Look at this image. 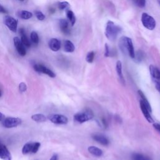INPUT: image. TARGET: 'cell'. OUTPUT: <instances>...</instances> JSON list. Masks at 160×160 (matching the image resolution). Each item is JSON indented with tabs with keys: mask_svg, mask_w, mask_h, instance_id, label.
Returning a JSON list of instances; mask_svg holds the SVG:
<instances>
[{
	"mask_svg": "<svg viewBox=\"0 0 160 160\" xmlns=\"http://www.w3.org/2000/svg\"><path fill=\"white\" fill-rule=\"evenodd\" d=\"M119 46L122 52L124 53H128V55L131 58H135V53L133 44L131 38L123 36L119 41Z\"/></svg>",
	"mask_w": 160,
	"mask_h": 160,
	"instance_id": "6da1fadb",
	"label": "cell"
},
{
	"mask_svg": "<svg viewBox=\"0 0 160 160\" xmlns=\"http://www.w3.org/2000/svg\"><path fill=\"white\" fill-rule=\"evenodd\" d=\"M122 29L118 25L112 21H108L106 26L105 35L110 41H115L118 35L121 33Z\"/></svg>",
	"mask_w": 160,
	"mask_h": 160,
	"instance_id": "7a4b0ae2",
	"label": "cell"
},
{
	"mask_svg": "<svg viewBox=\"0 0 160 160\" xmlns=\"http://www.w3.org/2000/svg\"><path fill=\"white\" fill-rule=\"evenodd\" d=\"M141 22L143 25L149 30H153L156 27L155 20L146 13H143L142 14Z\"/></svg>",
	"mask_w": 160,
	"mask_h": 160,
	"instance_id": "3957f363",
	"label": "cell"
},
{
	"mask_svg": "<svg viewBox=\"0 0 160 160\" xmlns=\"http://www.w3.org/2000/svg\"><path fill=\"white\" fill-rule=\"evenodd\" d=\"M21 122V120L19 118L8 117L2 121V125L6 128H13L20 125Z\"/></svg>",
	"mask_w": 160,
	"mask_h": 160,
	"instance_id": "277c9868",
	"label": "cell"
},
{
	"mask_svg": "<svg viewBox=\"0 0 160 160\" xmlns=\"http://www.w3.org/2000/svg\"><path fill=\"white\" fill-rule=\"evenodd\" d=\"M93 115L91 112H81V113H78L75 114L74 116V120L75 121L78 123H83L86 121H89L93 118Z\"/></svg>",
	"mask_w": 160,
	"mask_h": 160,
	"instance_id": "5b68a950",
	"label": "cell"
},
{
	"mask_svg": "<svg viewBox=\"0 0 160 160\" xmlns=\"http://www.w3.org/2000/svg\"><path fill=\"white\" fill-rule=\"evenodd\" d=\"M48 118L53 123L57 125H66L68 122V118L62 115H50Z\"/></svg>",
	"mask_w": 160,
	"mask_h": 160,
	"instance_id": "8992f818",
	"label": "cell"
},
{
	"mask_svg": "<svg viewBox=\"0 0 160 160\" xmlns=\"http://www.w3.org/2000/svg\"><path fill=\"white\" fill-rule=\"evenodd\" d=\"M4 23L11 31L16 33L18 28V21L13 17L6 15L4 17Z\"/></svg>",
	"mask_w": 160,
	"mask_h": 160,
	"instance_id": "52a82bcc",
	"label": "cell"
},
{
	"mask_svg": "<svg viewBox=\"0 0 160 160\" xmlns=\"http://www.w3.org/2000/svg\"><path fill=\"white\" fill-rule=\"evenodd\" d=\"M33 68H34V70L38 73L47 75L51 78H55L56 76V75L54 72L43 65L36 64L33 66Z\"/></svg>",
	"mask_w": 160,
	"mask_h": 160,
	"instance_id": "ba28073f",
	"label": "cell"
},
{
	"mask_svg": "<svg viewBox=\"0 0 160 160\" xmlns=\"http://www.w3.org/2000/svg\"><path fill=\"white\" fill-rule=\"evenodd\" d=\"M13 41H14V44L15 46L19 53V55L25 57L26 55V50L25 49V46L20 40V39L18 37H15L13 38Z\"/></svg>",
	"mask_w": 160,
	"mask_h": 160,
	"instance_id": "9c48e42d",
	"label": "cell"
},
{
	"mask_svg": "<svg viewBox=\"0 0 160 160\" xmlns=\"http://www.w3.org/2000/svg\"><path fill=\"white\" fill-rule=\"evenodd\" d=\"M11 154L5 145L0 142V159L11 160Z\"/></svg>",
	"mask_w": 160,
	"mask_h": 160,
	"instance_id": "30bf717a",
	"label": "cell"
},
{
	"mask_svg": "<svg viewBox=\"0 0 160 160\" xmlns=\"http://www.w3.org/2000/svg\"><path fill=\"white\" fill-rule=\"evenodd\" d=\"M139 104H140L141 110L144 118H146V120L150 123H154V120L150 115L149 111L148 110L146 106L144 105V104L143 103V101L141 100H140V101H139Z\"/></svg>",
	"mask_w": 160,
	"mask_h": 160,
	"instance_id": "8fae6325",
	"label": "cell"
},
{
	"mask_svg": "<svg viewBox=\"0 0 160 160\" xmlns=\"http://www.w3.org/2000/svg\"><path fill=\"white\" fill-rule=\"evenodd\" d=\"M49 48L53 51H58L61 48V41L57 38H52L48 43Z\"/></svg>",
	"mask_w": 160,
	"mask_h": 160,
	"instance_id": "7c38bea8",
	"label": "cell"
},
{
	"mask_svg": "<svg viewBox=\"0 0 160 160\" xmlns=\"http://www.w3.org/2000/svg\"><path fill=\"white\" fill-rule=\"evenodd\" d=\"M59 25H60V28L63 34L66 35H69L70 34L69 23L66 20H65V19L60 20Z\"/></svg>",
	"mask_w": 160,
	"mask_h": 160,
	"instance_id": "4fadbf2b",
	"label": "cell"
},
{
	"mask_svg": "<svg viewBox=\"0 0 160 160\" xmlns=\"http://www.w3.org/2000/svg\"><path fill=\"white\" fill-rule=\"evenodd\" d=\"M93 138L97 142H98L99 144L102 145L106 146L108 145L110 143L109 139L106 138L104 135H101V134H94L93 135Z\"/></svg>",
	"mask_w": 160,
	"mask_h": 160,
	"instance_id": "5bb4252c",
	"label": "cell"
},
{
	"mask_svg": "<svg viewBox=\"0 0 160 160\" xmlns=\"http://www.w3.org/2000/svg\"><path fill=\"white\" fill-rule=\"evenodd\" d=\"M149 71L153 81H160V71L154 65L149 66Z\"/></svg>",
	"mask_w": 160,
	"mask_h": 160,
	"instance_id": "9a60e30c",
	"label": "cell"
},
{
	"mask_svg": "<svg viewBox=\"0 0 160 160\" xmlns=\"http://www.w3.org/2000/svg\"><path fill=\"white\" fill-rule=\"evenodd\" d=\"M20 33L21 34V41L23 43V44H24V46L27 48L31 47V43H30V40L28 39V38L26 34L25 30L23 28H20Z\"/></svg>",
	"mask_w": 160,
	"mask_h": 160,
	"instance_id": "2e32d148",
	"label": "cell"
},
{
	"mask_svg": "<svg viewBox=\"0 0 160 160\" xmlns=\"http://www.w3.org/2000/svg\"><path fill=\"white\" fill-rule=\"evenodd\" d=\"M88 151L96 157H100L103 155V151L96 146H91L88 148Z\"/></svg>",
	"mask_w": 160,
	"mask_h": 160,
	"instance_id": "e0dca14e",
	"label": "cell"
},
{
	"mask_svg": "<svg viewBox=\"0 0 160 160\" xmlns=\"http://www.w3.org/2000/svg\"><path fill=\"white\" fill-rule=\"evenodd\" d=\"M64 49L67 53H73L75 49V47L71 41L66 40L64 43Z\"/></svg>",
	"mask_w": 160,
	"mask_h": 160,
	"instance_id": "ac0fdd59",
	"label": "cell"
},
{
	"mask_svg": "<svg viewBox=\"0 0 160 160\" xmlns=\"http://www.w3.org/2000/svg\"><path fill=\"white\" fill-rule=\"evenodd\" d=\"M17 15L18 17H20L21 19L23 20H29L32 18L33 14L28 11H25V10H21L18 11Z\"/></svg>",
	"mask_w": 160,
	"mask_h": 160,
	"instance_id": "d6986e66",
	"label": "cell"
},
{
	"mask_svg": "<svg viewBox=\"0 0 160 160\" xmlns=\"http://www.w3.org/2000/svg\"><path fill=\"white\" fill-rule=\"evenodd\" d=\"M138 94H139V95L140 96V97L141 98V101H143V103L144 104V105L146 106V108H148V110L149 111V112L150 113H151L152 112V110H151V105H150V104H149V101H148V99H147V98H146V97L145 96V95H144V94L143 93V92L142 91H141V90H138Z\"/></svg>",
	"mask_w": 160,
	"mask_h": 160,
	"instance_id": "ffe728a7",
	"label": "cell"
},
{
	"mask_svg": "<svg viewBox=\"0 0 160 160\" xmlns=\"http://www.w3.org/2000/svg\"><path fill=\"white\" fill-rule=\"evenodd\" d=\"M116 70H117V72L121 82L125 83V79H124L123 73H122V64H121V62L120 61H118L117 62Z\"/></svg>",
	"mask_w": 160,
	"mask_h": 160,
	"instance_id": "44dd1931",
	"label": "cell"
},
{
	"mask_svg": "<svg viewBox=\"0 0 160 160\" xmlns=\"http://www.w3.org/2000/svg\"><path fill=\"white\" fill-rule=\"evenodd\" d=\"M31 119L37 123H43L46 121V117L43 114H35L31 116Z\"/></svg>",
	"mask_w": 160,
	"mask_h": 160,
	"instance_id": "7402d4cb",
	"label": "cell"
},
{
	"mask_svg": "<svg viewBox=\"0 0 160 160\" xmlns=\"http://www.w3.org/2000/svg\"><path fill=\"white\" fill-rule=\"evenodd\" d=\"M66 16L70 22L71 26H73L76 23V17L74 13L71 10L66 11Z\"/></svg>",
	"mask_w": 160,
	"mask_h": 160,
	"instance_id": "603a6c76",
	"label": "cell"
},
{
	"mask_svg": "<svg viewBox=\"0 0 160 160\" xmlns=\"http://www.w3.org/2000/svg\"><path fill=\"white\" fill-rule=\"evenodd\" d=\"M33 143H28L25 144L22 149V153L23 154H28L31 153Z\"/></svg>",
	"mask_w": 160,
	"mask_h": 160,
	"instance_id": "cb8c5ba5",
	"label": "cell"
},
{
	"mask_svg": "<svg viewBox=\"0 0 160 160\" xmlns=\"http://www.w3.org/2000/svg\"><path fill=\"white\" fill-rule=\"evenodd\" d=\"M132 160H150V159L143 154L139 153H134L132 155Z\"/></svg>",
	"mask_w": 160,
	"mask_h": 160,
	"instance_id": "d4e9b609",
	"label": "cell"
},
{
	"mask_svg": "<svg viewBox=\"0 0 160 160\" xmlns=\"http://www.w3.org/2000/svg\"><path fill=\"white\" fill-rule=\"evenodd\" d=\"M31 39L32 42L34 44H38L39 43V36L38 34L35 31H32L31 33Z\"/></svg>",
	"mask_w": 160,
	"mask_h": 160,
	"instance_id": "484cf974",
	"label": "cell"
},
{
	"mask_svg": "<svg viewBox=\"0 0 160 160\" xmlns=\"http://www.w3.org/2000/svg\"><path fill=\"white\" fill-rule=\"evenodd\" d=\"M94 58V51H90L89 52L86 57V60L88 63H91L93 62Z\"/></svg>",
	"mask_w": 160,
	"mask_h": 160,
	"instance_id": "4316f807",
	"label": "cell"
},
{
	"mask_svg": "<svg viewBox=\"0 0 160 160\" xmlns=\"http://www.w3.org/2000/svg\"><path fill=\"white\" fill-rule=\"evenodd\" d=\"M133 2L140 8H143L146 6V0H133Z\"/></svg>",
	"mask_w": 160,
	"mask_h": 160,
	"instance_id": "83f0119b",
	"label": "cell"
},
{
	"mask_svg": "<svg viewBox=\"0 0 160 160\" xmlns=\"http://www.w3.org/2000/svg\"><path fill=\"white\" fill-rule=\"evenodd\" d=\"M58 7L60 10H64L67 9L70 7V4L66 2H60L58 5Z\"/></svg>",
	"mask_w": 160,
	"mask_h": 160,
	"instance_id": "f1b7e54d",
	"label": "cell"
},
{
	"mask_svg": "<svg viewBox=\"0 0 160 160\" xmlns=\"http://www.w3.org/2000/svg\"><path fill=\"white\" fill-rule=\"evenodd\" d=\"M41 146V144L39 142H35L33 143V148H32V151L31 153H36L38 152V151L39 150V148Z\"/></svg>",
	"mask_w": 160,
	"mask_h": 160,
	"instance_id": "f546056e",
	"label": "cell"
},
{
	"mask_svg": "<svg viewBox=\"0 0 160 160\" xmlns=\"http://www.w3.org/2000/svg\"><path fill=\"white\" fill-rule=\"evenodd\" d=\"M35 15H36L37 19L39 21H43L45 19L44 15L40 11H36Z\"/></svg>",
	"mask_w": 160,
	"mask_h": 160,
	"instance_id": "4dcf8cb0",
	"label": "cell"
},
{
	"mask_svg": "<svg viewBox=\"0 0 160 160\" xmlns=\"http://www.w3.org/2000/svg\"><path fill=\"white\" fill-rule=\"evenodd\" d=\"M26 89H27L26 85L25 83H23V82L21 83L20 84V85H19V90H20V91L21 93H23V92L26 91Z\"/></svg>",
	"mask_w": 160,
	"mask_h": 160,
	"instance_id": "1f68e13d",
	"label": "cell"
},
{
	"mask_svg": "<svg viewBox=\"0 0 160 160\" xmlns=\"http://www.w3.org/2000/svg\"><path fill=\"white\" fill-rule=\"evenodd\" d=\"M104 56L106 57H108L110 56V48L107 43L105 44V52H104Z\"/></svg>",
	"mask_w": 160,
	"mask_h": 160,
	"instance_id": "d6a6232c",
	"label": "cell"
},
{
	"mask_svg": "<svg viewBox=\"0 0 160 160\" xmlns=\"http://www.w3.org/2000/svg\"><path fill=\"white\" fill-rule=\"evenodd\" d=\"M4 13V14H7L8 11L2 5H0V13Z\"/></svg>",
	"mask_w": 160,
	"mask_h": 160,
	"instance_id": "836d02e7",
	"label": "cell"
},
{
	"mask_svg": "<svg viewBox=\"0 0 160 160\" xmlns=\"http://www.w3.org/2000/svg\"><path fill=\"white\" fill-rule=\"evenodd\" d=\"M153 127L154 128V129L160 133V125L158 124V123H153Z\"/></svg>",
	"mask_w": 160,
	"mask_h": 160,
	"instance_id": "e575fe53",
	"label": "cell"
},
{
	"mask_svg": "<svg viewBox=\"0 0 160 160\" xmlns=\"http://www.w3.org/2000/svg\"><path fill=\"white\" fill-rule=\"evenodd\" d=\"M156 89L160 92V81H154Z\"/></svg>",
	"mask_w": 160,
	"mask_h": 160,
	"instance_id": "d590c367",
	"label": "cell"
},
{
	"mask_svg": "<svg viewBox=\"0 0 160 160\" xmlns=\"http://www.w3.org/2000/svg\"><path fill=\"white\" fill-rule=\"evenodd\" d=\"M58 155L57 154H55L52 156L50 160H58Z\"/></svg>",
	"mask_w": 160,
	"mask_h": 160,
	"instance_id": "8d00e7d4",
	"label": "cell"
},
{
	"mask_svg": "<svg viewBox=\"0 0 160 160\" xmlns=\"http://www.w3.org/2000/svg\"><path fill=\"white\" fill-rule=\"evenodd\" d=\"M5 119V115L0 112V121H2Z\"/></svg>",
	"mask_w": 160,
	"mask_h": 160,
	"instance_id": "74e56055",
	"label": "cell"
},
{
	"mask_svg": "<svg viewBox=\"0 0 160 160\" xmlns=\"http://www.w3.org/2000/svg\"><path fill=\"white\" fill-rule=\"evenodd\" d=\"M2 96V91L1 90V89H0V97H1Z\"/></svg>",
	"mask_w": 160,
	"mask_h": 160,
	"instance_id": "f35d334b",
	"label": "cell"
},
{
	"mask_svg": "<svg viewBox=\"0 0 160 160\" xmlns=\"http://www.w3.org/2000/svg\"><path fill=\"white\" fill-rule=\"evenodd\" d=\"M158 1V3L159 4V5H160V0H157Z\"/></svg>",
	"mask_w": 160,
	"mask_h": 160,
	"instance_id": "ab89813d",
	"label": "cell"
},
{
	"mask_svg": "<svg viewBox=\"0 0 160 160\" xmlns=\"http://www.w3.org/2000/svg\"><path fill=\"white\" fill-rule=\"evenodd\" d=\"M19 1H21V2H23L24 0H19Z\"/></svg>",
	"mask_w": 160,
	"mask_h": 160,
	"instance_id": "60d3db41",
	"label": "cell"
}]
</instances>
